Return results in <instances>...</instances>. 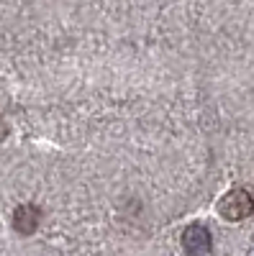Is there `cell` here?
<instances>
[{
	"label": "cell",
	"instance_id": "cell-2",
	"mask_svg": "<svg viewBox=\"0 0 254 256\" xmlns=\"http://www.w3.org/2000/svg\"><path fill=\"white\" fill-rule=\"evenodd\" d=\"M182 244H185V248L193 254V256H203V254L210 251V236H208V230L203 226L187 228L185 236H182Z\"/></svg>",
	"mask_w": 254,
	"mask_h": 256
},
{
	"label": "cell",
	"instance_id": "cell-1",
	"mask_svg": "<svg viewBox=\"0 0 254 256\" xmlns=\"http://www.w3.org/2000/svg\"><path fill=\"white\" fill-rule=\"evenodd\" d=\"M218 212L231 223L244 220L254 212V200H251V195L246 190H231L228 195H223V200L218 202Z\"/></svg>",
	"mask_w": 254,
	"mask_h": 256
},
{
	"label": "cell",
	"instance_id": "cell-3",
	"mask_svg": "<svg viewBox=\"0 0 254 256\" xmlns=\"http://www.w3.org/2000/svg\"><path fill=\"white\" fill-rule=\"evenodd\" d=\"M39 226V210L34 205H21L13 216V228L21 233V236H31Z\"/></svg>",
	"mask_w": 254,
	"mask_h": 256
}]
</instances>
